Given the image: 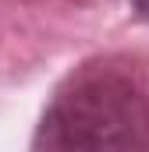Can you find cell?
Listing matches in <instances>:
<instances>
[{
	"label": "cell",
	"mask_w": 149,
	"mask_h": 152,
	"mask_svg": "<svg viewBox=\"0 0 149 152\" xmlns=\"http://www.w3.org/2000/svg\"><path fill=\"white\" fill-rule=\"evenodd\" d=\"M149 92L135 71L92 60L60 81L36 124L32 152H146Z\"/></svg>",
	"instance_id": "1"
},
{
	"label": "cell",
	"mask_w": 149,
	"mask_h": 152,
	"mask_svg": "<svg viewBox=\"0 0 149 152\" xmlns=\"http://www.w3.org/2000/svg\"><path fill=\"white\" fill-rule=\"evenodd\" d=\"M128 4H131V11H135L142 21H149V0H128Z\"/></svg>",
	"instance_id": "2"
}]
</instances>
